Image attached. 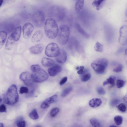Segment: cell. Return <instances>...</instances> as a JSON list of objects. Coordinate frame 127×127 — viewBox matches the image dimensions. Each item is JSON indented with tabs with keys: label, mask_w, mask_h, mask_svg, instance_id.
Returning <instances> with one entry per match:
<instances>
[{
	"label": "cell",
	"mask_w": 127,
	"mask_h": 127,
	"mask_svg": "<svg viewBox=\"0 0 127 127\" xmlns=\"http://www.w3.org/2000/svg\"><path fill=\"white\" fill-rule=\"evenodd\" d=\"M15 41L11 34L9 36L6 42L5 49L8 50H11L13 47Z\"/></svg>",
	"instance_id": "ac0fdd59"
},
{
	"label": "cell",
	"mask_w": 127,
	"mask_h": 127,
	"mask_svg": "<svg viewBox=\"0 0 127 127\" xmlns=\"http://www.w3.org/2000/svg\"><path fill=\"white\" fill-rule=\"evenodd\" d=\"M120 35L118 38L119 42L123 45L127 44V25H124L120 28Z\"/></svg>",
	"instance_id": "30bf717a"
},
{
	"label": "cell",
	"mask_w": 127,
	"mask_h": 127,
	"mask_svg": "<svg viewBox=\"0 0 127 127\" xmlns=\"http://www.w3.org/2000/svg\"><path fill=\"white\" fill-rule=\"evenodd\" d=\"M80 69V67L77 66L76 68V69L77 70H79Z\"/></svg>",
	"instance_id": "c3c4849f"
},
{
	"label": "cell",
	"mask_w": 127,
	"mask_h": 127,
	"mask_svg": "<svg viewBox=\"0 0 127 127\" xmlns=\"http://www.w3.org/2000/svg\"><path fill=\"white\" fill-rule=\"evenodd\" d=\"M0 127H4V125H3V124L2 123H0Z\"/></svg>",
	"instance_id": "bcb514c9"
},
{
	"label": "cell",
	"mask_w": 127,
	"mask_h": 127,
	"mask_svg": "<svg viewBox=\"0 0 127 127\" xmlns=\"http://www.w3.org/2000/svg\"><path fill=\"white\" fill-rule=\"evenodd\" d=\"M125 84V82L123 80L118 79L117 80L116 86L118 88H121L124 86Z\"/></svg>",
	"instance_id": "e575fe53"
},
{
	"label": "cell",
	"mask_w": 127,
	"mask_h": 127,
	"mask_svg": "<svg viewBox=\"0 0 127 127\" xmlns=\"http://www.w3.org/2000/svg\"><path fill=\"white\" fill-rule=\"evenodd\" d=\"M110 127H116L115 126H114V125H111V126H110Z\"/></svg>",
	"instance_id": "681fc988"
},
{
	"label": "cell",
	"mask_w": 127,
	"mask_h": 127,
	"mask_svg": "<svg viewBox=\"0 0 127 127\" xmlns=\"http://www.w3.org/2000/svg\"><path fill=\"white\" fill-rule=\"evenodd\" d=\"M119 102V100L117 99H114L111 100L110 102V105L112 106H114L117 105Z\"/></svg>",
	"instance_id": "f35d334b"
},
{
	"label": "cell",
	"mask_w": 127,
	"mask_h": 127,
	"mask_svg": "<svg viewBox=\"0 0 127 127\" xmlns=\"http://www.w3.org/2000/svg\"></svg>",
	"instance_id": "816d5d0a"
},
{
	"label": "cell",
	"mask_w": 127,
	"mask_h": 127,
	"mask_svg": "<svg viewBox=\"0 0 127 127\" xmlns=\"http://www.w3.org/2000/svg\"><path fill=\"white\" fill-rule=\"evenodd\" d=\"M21 32V27L18 26L14 29L12 33L11 34L16 41H18L20 39Z\"/></svg>",
	"instance_id": "e0dca14e"
},
{
	"label": "cell",
	"mask_w": 127,
	"mask_h": 127,
	"mask_svg": "<svg viewBox=\"0 0 127 127\" xmlns=\"http://www.w3.org/2000/svg\"><path fill=\"white\" fill-rule=\"evenodd\" d=\"M116 78L113 75H111L103 83V85L105 86L108 84L111 85V87L115 85V81Z\"/></svg>",
	"instance_id": "603a6c76"
},
{
	"label": "cell",
	"mask_w": 127,
	"mask_h": 127,
	"mask_svg": "<svg viewBox=\"0 0 127 127\" xmlns=\"http://www.w3.org/2000/svg\"><path fill=\"white\" fill-rule=\"evenodd\" d=\"M90 122L94 127H99L100 126V124L98 121L96 119H92L90 120Z\"/></svg>",
	"instance_id": "1f68e13d"
},
{
	"label": "cell",
	"mask_w": 127,
	"mask_h": 127,
	"mask_svg": "<svg viewBox=\"0 0 127 127\" xmlns=\"http://www.w3.org/2000/svg\"><path fill=\"white\" fill-rule=\"evenodd\" d=\"M67 77H64L60 81V84L61 85H64L67 81Z\"/></svg>",
	"instance_id": "60d3db41"
},
{
	"label": "cell",
	"mask_w": 127,
	"mask_h": 127,
	"mask_svg": "<svg viewBox=\"0 0 127 127\" xmlns=\"http://www.w3.org/2000/svg\"><path fill=\"white\" fill-rule=\"evenodd\" d=\"M114 120L115 123L117 125L119 126L121 125L123 123V118L120 116H116L114 117Z\"/></svg>",
	"instance_id": "f546056e"
},
{
	"label": "cell",
	"mask_w": 127,
	"mask_h": 127,
	"mask_svg": "<svg viewBox=\"0 0 127 127\" xmlns=\"http://www.w3.org/2000/svg\"><path fill=\"white\" fill-rule=\"evenodd\" d=\"M70 35L69 28L67 25L63 24L59 27L58 34V42L61 45H64L67 42Z\"/></svg>",
	"instance_id": "277c9868"
},
{
	"label": "cell",
	"mask_w": 127,
	"mask_h": 127,
	"mask_svg": "<svg viewBox=\"0 0 127 127\" xmlns=\"http://www.w3.org/2000/svg\"><path fill=\"white\" fill-rule=\"evenodd\" d=\"M91 77V74L88 72L87 70H84L83 73L81 74V79L82 82H85L88 81Z\"/></svg>",
	"instance_id": "7402d4cb"
},
{
	"label": "cell",
	"mask_w": 127,
	"mask_h": 127,
	"mask_svg": "<svg viewBox=\"0 0 127 127\" xmlns=\"http://www.w3.org/2000/svg\"><path fill=\"white\" fill-rule=\"evenodd\" d=\"M31 75L33 82L37 83H41L45 81L49 77L46 72L41 68L35 72H32Z\"/></svg>",
	"instance_id": "5b68a950"
},
{
	"label": "cell",
	"mask_w": 127,
	"mask_h": 127,
	"mask_svg": "<svg viewBox=\"0 0 127 127\" xmlns=\"http://www.w3.org/2000/svg\"><path fill=\"white\" fill-rule=\"evenodd\" d=\"M67 56L65 50L62 49L60 50L59 53L56 57V61L58 63L63 64L65 63L67 60Z\"/></svg>",
	"instance_id": "9a60e30c"
},
{
	"label": "cell",
	"mask_w": 127,
	"mask_h": 127,
	"mask_svg": "<svg viewBox=\"0 0 127 127\" xmlns=\"http://www.w3.org/2000/svg\"><path fill=\"white\" fill-rule=\"evenodd\" d=\"M42 65L45 67L51 66L54 65V61L52 59L46 57H43L41 61Z\"/></svg>",
	"instance_id": "ffe728a7"
},
{
	"label": "cell",
	"mask_w": 127,
	"mask_h": 127,
	"mask_svg": "<svg viewBox=\"0 0 127 127\" xmlns=\"http://www.w3.org/2000/svg\"><path fill=\"white\" fill-rule=\"evenodd\" d=\"M117 108L120 111L123 112H125L127 109L126 105L123 103L119 104L117 106Z\"/></svg>",
	"instance_id": "d6a6232c"
},
{
	"label": "cell",
	"mask_w": 127,
	"mask_h": 127,
	"mask_svg": "<svg viewBox=\"0 0 127 127\" xmlns=\"http://www.w3.org/2000/svg\"><path fill=\"white\" fill-rule=\"evenodd\" d=\"M7 37L6 32L2 31L0 32V48H1L4 44Z\"/></svg>",
	"instance_id": "44dd1931"
},
{
	"label": "cell",
	"mask_w": 127,
	"mask_h": 127,
	"mask_svg": "<svg viewBox=\"0 0 127 127\" xmlns=\"http://www.w3.org/2000/svg\"><path fill=\"white\" fill-rule=\"evenodd\" d=\"M16 123L17 127H24L26 125L25 121L24 120L22 116L18 117L16 119Z\"/></svg>",
	"instance_id": "cb8c5ba5"
},
{
	"label": "cell",
	"mask_w": 127,
	"mask_h": 127,
	"mask_svg": "<svg viewBox=\"0 0 127 127\" xmlns=\"http://www.w3.org/2000/svg\"><path fill=\"white\" fill-rule=\"evenodd\" d=\"M0 6H1L2 5L3 2V0H0Z\"/></svg>",
	"instance_id": "ee69618b"
},
{
	"label": "cell",
	"mask_w": 127,
	"mask_h": 127,
	"mask_svg": "<svg viewBox=\"0 0 127 127\" xmlns=\"http://www.w3.org/2000/svg\"><path fill=\"white\" fill-rule=\"evenodd\" d=\"M44 45L42 44H37L31 46L29 49L30 53L32 54H39L41 53L44 48Z\"/></svg>",
	"instance_id": "5bb4252c"
},
{
	"label": "cell",
	"mask_w": 127,
	"mask_h": 127,
	"mask_svg": "<svg viewBox=\"0 0 127 127\" xmlns=\"http://www.w3.org/2000/svg\"><path fill=\"white\" fill-rule=\"evenodd\" d=\"M123 69V66L121 64H119L116 68H114L113 71L115 72H121Z\"/></svg>",
	"instance_id": "74e56055"
},
{
	"label": "cell",
	"mask_w": 127,
	"mask_h": 127,
	"mask_svg": "<svg viewBox=\"0 0 127 127\" xmlns=\"http://www.w3.org/2000/svg\"><path fill=\"white\" fill-rule=\"evenodd\" d=\"M33 25L31 23L27 22L23 25L22 28L23 36L25 39H28L31 36L34 30Z\"/></svg>",
	"instance_id": "8fae6325"
},
{
	"label": "cell",
	"mask_w": 127,
	"mask_h": 127,
	"mask_svg": "<svg viewBox=\"0 0 127 127\" xmlns=\"http://www.w3.org/2000/svg\"><path fill=\"white\" fill-rule=\"evenodd\" d=\"M0 112H6V107L4 105L2 104L0 105Z\"/></svg>",
	"instance_id": "ab89813d"
},
{
	"label": "cell",
	"mask_w": 127,
	"mask_h": 127,
	"mask_svg": "<svg viewBox=\"0 0 127 127\" xmlns=\"http://www.w3.org/2000/svg\"><path fill=\"white\" fill-rule=\"evenodd\" d=\"M84 0H77L75 4V9L77 11H79L83 8Z\"/></svg>",
	"instance_id": "484cf974"
},
{
	"label": "cell",
	"mask_w": 127,
	"mask_h": 127,
	"mask_svg": "<svg viewBox=\"0 0 127 127\" xmlns=\"http://www.w3.org/2000/svg\"><path fill=\"white\" fill-rule=\"evenodd\" d=\"M108 64V61L107 59L101 58L97 59L93 62L91 64V66L96 73L101 74L104 73Z\"/></svg>",
	"instance_id": "3957f363"
},
{
	"label": "cell",
	"mask_w": 127,
	"mask_h": 127,
	"mask_svg": "<svg viewBox=\"0 0 127 127\" xmlns=\"http://www.w3.org/2000/svg\"><path fill=\"white\" fill-rule=\"evenodd\" d=\"M45 16L44 13L41 10H38L35 12L32 16L33 21L36 26H42L44 22Z\"/></svg>",
	"instance_id": "ba28073f"
},
{
	"label": "cell",
	"mask_w": 127,
	"mask_h": 127,
	"mask_svg": "<svg viewBox=\"0 0 127 127\" xmlns=\"http://www.w3.org/2000/svg\"><path fill=\"white\" fill-rule=\"evenodd\" d=\"M29 116L31 119L33 120H37L39 118V116L36 109L32 110L29 113Z\"/></svg>",
	"instance_id": "4316f807"
},
{
	"label": "cell",
	"mask_w": 127,
	"mask_h": 127,
	"mask_svg": "<svg viewBox=\"0 0 127 127\" xmlns=\"http://www.w3.org/2000/svg\"><path fill=\"white\" fill-rule=\"evenodd\" d=\"M125 53L126 55H127V48L125 50Z\"/></svg>",
	"instance_id": "f6af8a7d"
},
{
	"label": "cell",
	"mask_w": 127,
	"mask_h": 127,
	"mask_svg": "<svg viewBox=\"0 0 127 127\" xmlns=\"http://www.w3.org/2000/svg\"></svg>",
	"instance_id": "f907efd6"
},
{
	"label": "cell",
	"mask_w": 127,
	"mask_h": 127,
	"mask_svg": "<svg viewBox=\"0 0 127 127\" xmlns=\"http://www.w3.org/2000/svg\"><path fill=\"white\" fill-rule=\"evenodd\" d=\"M50 13L52 16L60 20L64 18L65 14V9L62 7L57 5L52 6L50 9Z\"/></svg>",
	"instance_id": "52a82bcc"
},
{
	"label": "cell",
	"mask_w": 127,
	"mask_h": 127,
	"mask_svg": "<svg viewBox=\"0 0 127 127\" xmlns=\"http://www.w3.org/2000/svg\"><path fill=\"white\" fill-rule=\"evenodd\" d=\"M94 49L97 52H102L103 50V45L98 42H97L94 46Z\"/></svg>",
	"instance_id": "f1b7e54d"
},
{
	"label": "cell",
	"mask_w": 127,
	"mask_h": 127,
	"mask_svg": "<svg viewBox=\"0 0 127 127\" xmlns=\"http://www.w3.org/2000/svg\"><path fill=\"white\" fill-rule=\"evenodd\" d=\"M62 70V67L61 66L55 64L49 68L48 71L50 76L54 77L61 72Z\"/></svg>",
	"instance_id": "4fadbf2b"
},
{
	"label": "cell",
	"mask_w": 127,
	"mask_h": 127,
	"mask_svg": "<svg viewBox=\"0 0 127 127\" xmlns=\"http://www.w3.org/2000/svg\"><path fill=\"white\" fill-rule=\"evenodd\" d=\"M43 35V33L42 31L38 30L36 31L32 37V42L33 43H35L39 41L42 39Z\"/></svg>",
	"instance_id": "2e32d148"
},
{
	"label": "cell",
	"mask_w": 127,
	"mask_h": 127,
	"mask_svg": "<svg viewBox=\"0 0 127 127\" xmlns=\"http://www.w3.org/2000/svg\"><path fill=\"white\" fill-rule=\"evenodd\" d=\"M44 30L45 34L48 38H55L58 35L59 30L55 20L52 18H47L44 23Z\"/></svg>",
	"instance_id": "6da1fadb"
},
{
	"label": "cell",
	"mask_w": 127,
	"mask_h": 127,
	"mask_svg": "<svg viewBox=\"0 0 127 127\" xmlns=\"http://www.w3.org/2000/svg\"><path fill=\"white\" fill-rule=\"evenodd\" d=\"M60 51L58 45L55 43L52 42L46 46L45 54L47 56L49 57H56L58 55Z\"/></svg>",
	"instance_id": "8992f818"
},
{
	"label": "cell",
	"mask_w": 127,
	"mask_h": 127,
	"mask_svg": "<svg viewBox=\"0 0 127 127\" xmlns=\"http://www.w3.org/2000/svg\"><path fill=\"white\" fill-rule=\"evenodd\" d=\"M31 69L32 72H35L41 68L40 66L37 64H33L31 66Z\"/></svg>",
	"instance_id": "836d02e7"
},
{
	"label": "cell",
	"mask_w": 127,
	"mask_h": 127,
	"mask_svg": "<svg viewBox=\"0 0 127 127\" xmlns=\"http://www.w3.org/2000/svg\"><path fill=\"white\" fill-rule=\"evenodd\" d=\"M19 99L17 88L14 84L11 85L3 95L4 102L10 105L16 104L18 102Z\"/></svg>",
	"instance_id": "7a4b0ae2"
},
{
	"label": "cell",
	"mask_w": 127,
	"mask_h": 127,
	"mask_svg": "<svg viewBox=\"0 0 127 127\" xmlns=\"http://www.w3.org/2000/svg\"><path fill=\"white\" fill-rule=\"evenodd\" d=\"M97 93L100 95H104L105 94V92L103 88L101 87L97 88L96 89Z\"/></svg>",
	"instance_id": "8d00e7d4"
},
{
	"label": "cell",
	"mask_w": 127,
	"mask_h": 127,
	"mask_svg": "<svg viewBox=\"0 0 127 127\" xmlns=\"http://www.w3.org/2000/svg\"><path fill=\"white\" fill-rule=\"evenodd\" d=\"M123 99L125 102L127 103V95L124 96L123 97Z\"/></svg>",
	"instance_id": "7bdbcfd3"
},
{
	"label": "cell",
	"mask_w": 127,
	"mask_h": 127,
	"mask_svg": "<svg viewBox=\"0 0 127 127\" xmlns=\"http://www.w3.org/2000/svg\"><path fill=\"white\" fill-rule=\"evenodd\" d=\"M84 67L83 66H80V69L77 71V73L79 74H81L83 73L84 70Z\"/></svg>",
	"instance_id": "b9f144b4"
},
{
	"label": "cell",
	"mask_w": 127,
	"mask_h": 127,
	"mask_svg": "<svg viewBox=\"0 0 127 127\" xmlns=\"http://www.w3.org/2000/svg\"><path fill=\"white\" fill-rule=\"evenodd\" d=\"M125 15L127 18V8L125 11Z\"/></svg>",
	"instance_id": "7dc6e473"
},
{
	"label": "cell",
	"mask_w": 127,
	"mask_h": 127,
	"mask_svg": "<svg viewBox=\"0 0 127 127\" xmlns=\"http://www.w3.org/2000/svg\"><path fill=\"white\" fill-rule=\"evenodd\" d=\"M72 88L71 86L69 87L64 90L62 92L61 96L62 97H64L68 95L72 91Z\"/></svg>",
	"instance_id": "83f0119b"
},
{
	"label": "cell",
	"mask_w": 127,
	"mask_h": 127,
	"mask_svg": "<svg viewBox=\"0 0 127 127\" xmlns=\"http://www.w3.org/2000/svg\"><path fill=\"white\" fill-rule=\"evenodd\" d=\"M59 109L58 107H55L53 108L51 110L50 115L52 117H54L56 116L59 112Z\"/></svg>",
	"instance_id": "4dcf8cb0"
},
{
	"label": "cell",
	"mask_w": 127,
	"mask_h": 127,
	"mask_svg": "<svg viewBox=\"0 0 127 127\" xmlns=\"http://www.w3.org/2000/svg\"><path fill=\"white\" fill-rule=\"evenodd\" d=\"M31 75V73L29 72L25 71L20 74L19 78L26 85L32 87L34 86V85Z\"/></svg>",
	"instance_id": "9c48e42d"
},
{
	"label": "cell",
	"mask_w": 127,
	"mask_h": 127,
	"mask_svg": "<svg viewBox=\"0 0 127 127\" xmlns=\"http://www.w3.org/2000/svg\"><path fill=\"white\" fill-rule=\"evenodd\" d=\"M102 101L99 98H93L89 101V106L92 108H96L99 106L101 104Z\"/></svg>",
	"instance_id": "d6986e66"
},
{
	"label": "cell",
	"mask_w": 127,
	"mask_h": 127,
	"mask_svg": "<svg viewBox=\"0 0 127 127\" xmlns=\"http://www.w3.org/2000/svg\"><path fill=\"white\" fill-rule=\"evenodd\" d=\"M105 0H95L92 3V5L96 9L98 10L100 9L102 5L104 2Z\"/></svg>",
	"instance_id": "d4e9b609"
},
{
	"label": "cell",
	"mask_w": 127,
	"mask_h": 127,
	"mask_svg": "<svg viewBox=\"0 0 127 127\" xmlns=\"http://www.w3.org/2000/svg\"><path fill=\"white\" fill-rule=\"evenodd\" d=\"M29 92L28 89L25 87L22 86L20 87L19 90V93L21 94H27Z\"/></svg>",
	"instance_id": "d590c367"
},
{
	"label": "cell",
	"mask_w": 127,
	"mask_h": 127,
	"mask_svg": "<svg viewBox=\"0 0 127 127\" xmlns=\"http://www.w3.org/2000/svg\"><path fill=\"white\" fill-rule=\"evenodd\" d=\"M57 96L56 95H54L47 98L41 104L40 107L42 109H45L49 107L50 104L55 102L57 101Z\"/></svg>",
	"instance_id": "7c38bea8"
}]
</instances>
